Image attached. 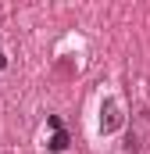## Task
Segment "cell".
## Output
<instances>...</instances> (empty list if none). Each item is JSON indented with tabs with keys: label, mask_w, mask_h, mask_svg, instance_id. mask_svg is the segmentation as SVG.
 Here are the masks:
<instances>
[{
	"label": "cell",
	"mask_w": 150,
	"mask_h": 154,
	"mask_svg": "<svg viewBox=\"0 0 150 154\" xmlns=\"http://www.w3.org/2000/svg\"><path fill=\"white\" fill-rule=\"evenodd\" d=\"M100 125H104V133H114V129L122 125V115H118V104H114V100L104 104V122H100Z\"/></svg>",
	"instance_id": "cell-2"
},
{
	"label": "cell",
	"mask_w": 150,
	"mask_h": 154,
	"mask_svg": "<svg viewBox=\"0 0 150 154\" xmlns=\"http://www.w3.org/2000/svg\"><path fill=\"white\" fill-rule=\"evenodd\" d=\"M46 125L54 129V136H50V151H54V154H61L64 147H68V133L61 129V118H57V115H50V118H46Z\"/></svg>",
	"instance_id": "cell-1"
},
{
	"label": "cell",
	"mask_w": 150,
	"mask_h": 154,
	"mask_svg": "<svg viewBox=\"0 0 150 154\" xmlns=\"http://www.w3.org/2000/svg\"><path fill=\"white\" fill-rule=\"evenodd\" d=\"M0 68H7V54H0Z\"/></svg>",
	"instance_id": "cell-3"
}]
</instances>
